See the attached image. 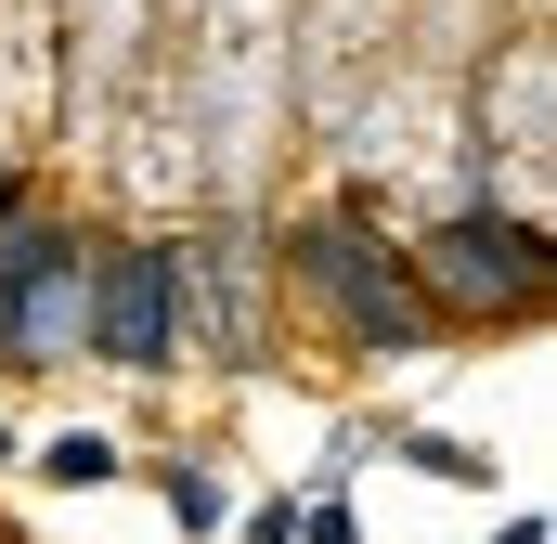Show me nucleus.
Listing matches in <instances>:
<instances>
[{
	"mask_svg": "<svg viewBox=\"0 0 557 544\" xmlns=\"http://www.w3.org/2000/svg\"><path fill=\"white\" fill-rule=\"evenodd\" d=\"M376 454H389V467H416V480H441V493H493V454H480L467 428H389Z\"/></svg>",
	"mask_w": 557,
	"mask_h": 544,
	"instance_id": "obj_8",
	"label": "nucleus"
},
{
	"mask_svg": "<svg viewBox=\"0 0 557 544\" xmlns=\"http://www.w3.org/2000/svg\"><path fill=\"white\" fill-rule=\"evenodd\" d=\"M403 260H416V298H428L441 337H467V324H545V285H557L545 221L519 195H493V182H467L428 234H403Z\"/></svg>",
	"mask_w": 557,
	"mask_h": 544,
	"instance_id": "obj_2",
	"label": "nucleus"
},
{
	"mask_svg": "<svg viewBox=\"0 0 557 544\" xmlns=\"http://www.w3.org/2000/svg\"><path fill=\"white\" fill-rule=\"evenodd\" d=\"M13 467H39L52 493H117V480H131V441H117V428H52V441H26Z\"/></svg>",
	"mask_w": 557,
	"mask_h": 544,
	"instance_id": "obj_6",
	"label": "nucleus"
},
{
	"mask_svg": "<svg viewBox=\"0 0 557 544\" xmlns=\"http://www.w3.org/2000/svg\"><path fill=\"white\" fill-rule=\"evenodd\" d=\"M273 285L350 350V363H428L441 324L416 298V260L403 234L376 221V195H324V208H285L273 221Z\"/></svg>",
	"mask_w": 557,
	"mask_h": 544,
	"instance_id": "obj_1",
	"label": "nucleus"
},
{
	"mask_svg": "<svg viewBox=\"0 0 557 544\" xmlns=\"http://www.w3.org/2000/svg\"><path fill=\"white\" fill-rule=\"evenodd\" d=\"M493 544H557V532H545V506H519V519H506Z\"/></svg>",
	"mask_w": 557,
	"mask_h": 544,
	"instance_id": "obj_11",
	"label": "nucleus"
},
{
	"mask_svg": "<svg viewBox=\"0 0 557 544\" xmlns=\"http://www.w3.org/2000/svg\"><path fill=\"white\" fill-rule=\"evenodd\" d=\"M156 506H169V532L182 544H221V519H234V480L182 441V454H156Z\"/></svg>",
	"mask_w": 557,
	"mask_h": 544,
	"instance_id": "obj_7",
	"label": "nucleus"
},
{
	"mask_svg": "<svg viewBox=\"0 0 557 544\" xmlns=\"http://www.w3.org/2000/svg\"><path fill=\"white\" fill-rule=\"evenodd\" d=\"M78 324H91V234L65 208L0 221V376L78 363Z\"/></svg>",
	"mask_w": 557,
	"mask_h": 544,
	"instance_id": "obj_4",
	"label": "nucleus"
},
{
	"mask_svg": "<svg viewBox=\"0 0 557 544\" xmlns=\"http://www.w3.org/2000/svg\"><path fill=\"white\" fill-rule=\"evenodd\" d=\"M182 260H195V350L221 376H260L273 363V221L208 208V221H182Z\"/></svg>",
	"mask_w": 557,
	"mask_h": 544,
	"instance_id": "obj_5",
	"label": "nucleus"
},
{
	"mask_svg": "<svg viewBox=\"0 0 557 544\" xmlns=\"http://www.w3.org/2000/svg\"><path fill=\"white\" fill-rule=\"evenodd\" d=\"M221 532H234V544H298V493H260V506H234Z\"/></svg>",
	"mask_w": 557,
	"mask_h": 544,
	"instance_id": "obj_9",
	"label": "nucleus"
},
{
	"mask_svg": "<svg viewBox=\"0 0 557 544\" xmlns=\"http://www.w3.org/2000/svg\"><path fill=\"white\" fill-rule=\"evenodd\" d=\"M78 363H104V376H169V363H195V260H182V221H169V234H91Z\"/></svg>",
	"mask_w": 557,
	"mask_h": 544,
	"instance_id": "obj_3",
	"label": "nucleus"
},
{
	"mask_svg": "<svg viewBox=\"0 0 557 544\" xmlns=\"http://www.w3.org/2000/svg\"><path fill=\"white\" fill-rule=\"evenodd\" d=\"M13 454H26V428H13V415H0V467H13Z\"/></svg>",
	"mask_w": 557,
	"mask_h": 544,
	"instance_id": "obj_12",
	"label": "nucleus"
},
{
	"mask_svg": "<svg viewBox=\"0 0 557 544\" xmlns=\"http://www.w3.org/2000/svg\"><path fill=\"white\" fill-rule=\"evenodd\" d=\"M298 544H363V519H350V493H298Z\"/></svg>",
	"mask_w": 557,
	"mask_h": 544,
	"instance_id": "obj_10",
	"label": "nucleus"
}]
</instances>
